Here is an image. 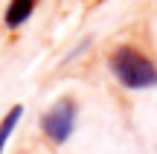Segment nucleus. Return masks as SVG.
<instances>
[{
	"label": "nucleus",
	"instance_id": "1",
	"mask_svg": "<svg viewBox=\"0 0 157 154\" xmlns=\"http://www.w3.org/2000/svg\"><path fill=\"white\" fill-rule=\"evenodd\" d=\"M108 73L125 90H151V87H157V61L137 44L111 47Z\"/></svg>",
	"mask_w": 157,
	"mask_h": 154
},
{
	"label": "nucleus",
	"instance_id": "2",
	"mask_svg": "<svg viewBox=\"0 0 157 154\" xmlns=\"http://www.w3.org/2000/svg\"><path fill=\"white\" fill-rule=\"evenodd\" d=\"M76 119H78V102L76 96H58L50 108L41 114L38 128L44 134V140L56 148H61L76 131Z\"/></svg>",
	"mask_w": 157,
	"mask_h": 154
},
{
	"label": "nucleus",
	"instance_id": "3",
	"mask_svg": "<svg viewBox=\"0 0 157 154\" xmlns=\"http://www.w3.org/2000/svg\"><path fill=\"white\" fill-rule=\"evenodd\" d=\"M35 6H38V0H9V6H6V12H3V26L12 29V32L21 29L23 23L35 15Z\"/></svg>",
	"mask_w": 157,
	"mask_h": 154
},
{
	"label": "nucleus",
	"instance_id": "4",
	"mask_svg": "<svg viewBox=\"0 0 157 154\" xmlns=\"http://www.w3.org/2000/svg\"><path fill=\"white\" fill-rule=\"evenodd\" d=\"M21 119H23V105H12V108L3 114V119H0V154H3L6 143L12 140L15 128L21 125Z\"/></svg>",
	"mask_w": 157,
	"mask_h": 154
}]
</instances>
